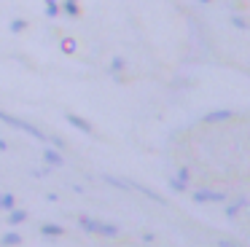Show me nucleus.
<instances>
[{
  "instance_id": "f257e3e1",
  "label": "nucleus",
  "mask_w": 250,
  "mask_h": 247,
  "mask_svg": "<svg viewBox=\"0 0 250 247\" xmlns=\"http://www.w3.org/2000/svg\"><path fill=\"white\" fill-rule=\"evenodd\" d=\"M191 199H194L196 204H207V202H229V191H210V188H199V191L191 193Z\"/></svg>"
},
{
  "instance_id": "f03ea898",
  "label": "nucleus",
  "mask_w": 250,
  "mask_h": 247,
  "mask_svg": "<svg viewBox=\"0 0 250 247\" xmlns=\"http://www.w3.org/2000/svg\"><path fill=\"white\" fill-rule=\"evenodd\" d=\"M94 236L116 242V239L121 236V228H119L116 223H108V220H97V223H94Z\"/></svg>"
},
{
  "instance_id": "7ed1b4c3",
  "label": "nucleus",
  "mask_w": 250,
  "mask_h": 247,
  "mask_svg": "<svg viewBox=\"0 0 250 247\" xmlns=\"http://www.w3.org/2000/svg\"><path fill=\"white\" fill-rule=\"evenodd\" d=\"M41 236L43 239H49V242H57L60 236H65V226H60V223H41Z\"/></svg>"
},
{
  "instance_id": "20e7f679",
  "label": "nucleus",
  "mask_w": 250,
  "mask_h": 247,
  "mask_svg": "<svg viewBox=\"0 0 250 247\" xmlns=\"http://www.w3.org/2000/svg\"><path fill=\"white\" fill-rule=\"evenodd\" d=\"M24 242V236L19 234V231H8V234H3V239H0V247H19Z\"/></svg>"
},
{
  "instance_id": "39448f33",
  "label": "nucleus",
  "mask_w": 250,
  "mask_h": 247,
  "mask_svg": "<svg viewBox=\"0 0 250 247\" xmlns=\"http://www.w3.org/2000/svg\"><path fill=\"white\" fill-rule=\"evenodd\" d=\"M43 164L54 166V169H62V166H65V159H62L57 150H43Z\"/></svg>"
},
{
  "instance_id": "423d86ee",
  "label": "nucleus",
  "mask_w": 250,
  "mask_h": 247,
  "mask_svg": "<svg viewBox=\"0 0 250 247\" xmlns=\"http://www.w3.org/2000/svg\"><path fill=\"white\" fill-rule=\"evenodd\" d=\"M6 212H8V215H6V223H8V226H19V223H24V220L30 218L24 209H14V207L6 209Z\"/></svg>"
},
{
  "instance_id": "0eeeda50",
  "label": "nucleus",
  "mask_w": 250,
  "mask_h": 247,
  "mask_svg": "<svg viewBox=\"0 0 250 247\" xmlns=\"http://www.w3.org/2000/svg\"><path fill=\"white\" fill-rule=\"evenodd\" d=\"M191 177H194V175H191V166H188V164L178 166V180H183L186 185H188V183H191Z\"/></svg>"
},
{
  "instance_id": "6e6552de",
  "label": "nucleus",
  "mask_w": 250,
  "mask_h": 247,
  "mask_svg": "<svg viewBox=\"0 0 250 247\" xmlns=\"http://www.w3.org/2000/svg\"><path fill=\"white\" fill-rule=\"evenodd\" d=\"M169 188H172L175 193H186V183L178 180V177H172V180H169Z\"/></svg>"
},
{
  "instance_id": "1a4fd4ad",
  "label": "nucleus",
  "mask_w": 250,
  "mask_h": 247,
  "mask_svg": "<svg viewBox=\"0 0 250 247\" xmlns=\"http://www.w3.org/2000/svg\"><path fill=\"white\" fill-rule=\"evenodd\" d=\"M226 118H231V116H229V113H215V116H207V121L218 124V121H226Z\"/></svg>"
},
{
  "instance_id": "9d476101",
  "label": "nucleus",
  "mask_w": 250,
  "mask_h": 247,
  "mask_svg": "<svg viewBox=\"0 0 250 247\" xmlns=\"http://www.w3.org/2000/svg\"><path fill=\"white\" fill-rule=\"evenodd\" d=\"M140 239L146 242V245H153V242H156V234H153V231H146V234H140Z\"/></svg>"
},
{
  "instance_id": "9b49d317",
  "label": "nucleus",
  "mask_w": 250,
  "mask_h": 247,
  "mask_svg": "<svg viewBox=\"0 0 250 247\" xmlns=\"http://www.w3.org/2000/svg\"><path fill=\"white\" fill-rule=\"evenodd\" d=\"M70 121H73V124H76V126H78V129H83V132H92V126H89V124H86V121H81V118H70Z\"/></svg>"
}]
</instances>
